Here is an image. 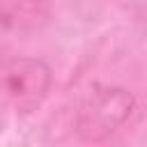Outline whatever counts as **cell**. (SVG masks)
<instances>
[{
    "label": "cell",
    "instance_id": "6da1fadb",
    "mask_svg": "<svg viewBox=\"0 0 147 147\" xmlns=\"http://www.w3.org/2000/svg\"><path fill=\"white\" fill-rule=\"evenodd\" d=\"M5 96L18 115H28L41 106L51 87V69L37 57H14L2 69Z\"/></svg>",
    "mask_w": 147,
    "mask_h": 147
},
{
    "label": "cell",
    "instance_id": "7a4b0ae2",
    "mask_svg": "<svg viewBox=\"0 0 147 147\" xmlns=\"http://www.w3.org/2000/svg\"><path fill=\"white\" fill-rule=\"evenodd\" d=\"M131 103L133 101H131V96L126 92H122V90H106V92H101L92 101L90 110H85V115H90V122L85 126H92L90 129L92 133L94 131L108 133V131H113L117 124H122L129 117Z\"/></svg>",
    "mask_w": 147,
    "mask_h": 147
},
{
    "label": "cell",
    "instance_id": "3957f363",
    "mask_svg": "<svg viewBox=\"0 0 147 147\" xmlns=\"http://www.w3.org/2000/svg\"><path fill=\"white\" fill-rule=\"evenodd\" d=\"M48 0H0L2 28L7 32H32L48 21Z\"/></svg>",
    "mask_w": 147,
    "mask_h": 147
}]
</instances>
